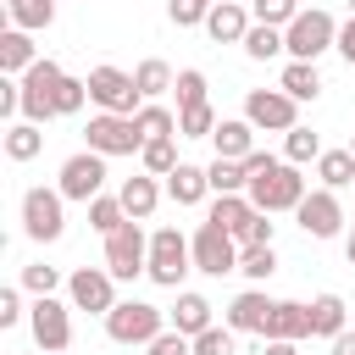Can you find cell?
Returning a JSON list of instances; mask_svg holds the SVG:
<instances>
[{"label":"cell","instance_id":"1","mask_svg":"<svg viewBox=\"0 0 355 355\" xmlns=\"http://www.w3.org/2000/svg\"><path fill=\"white\" fill-rule=\"evenodd\" d=\"M244 194H250V205H255V211H266V216H272V211H300V200H305L311 189H305V178H300V166H294V161H272L266 172H255V178H250V189H244Z\"/></svg>","mask_w":355,"mask_h":355},{"label":"cell","instance_id":"2","mask_svg":"<svg viewBox=\"0 0 355 355\" xmlns=\"http://www.w3.org/2000/svg\"><path fill=\"white\" fill-rule=\"evenodd\" d=\"M333 44H338V22H333V11H322V6L300 11V17L283 28V50H288V61H316V55L333 50Z\"/></svg>","mask_w":355,"mask_h":355},{"label":"cell","instance_id":"3","mask_svg":"<svg viewBox=\"0 0 355 355\" xmlns=\"http://www.w3.org/2000/svg\"><path fill=\"white\" fill-rule=\"evenodd\" d=\"M105 333L116 344H155L166 333V311L150 300H116V311L105 316Z\"/></svg>","mask_w":355,"mask_h":355},{"label":"cell","instance_id":"4","mask_svg":"<svg viewBox=\"0 0 355 355\" xmlns=\"http://www.w3.org/2000/svg\"><path fill=\"white\" fill-rule=\"evenodd\" d=\"M105 272H111L116 283H133L139 272H150V239H144V227H139L133 216L105 239Z\"/></svg>","mask_w":355,"mask_h":355},{"label":"cell","instance_id":"5","mask_svg":"<svg viewBox=\"0 0 355 355\" xmlns=\"http://www.w3.org/2000/svg\"><path fill=\"white\" fill-rule=\"evenodd\" d=\"M194 266V250H189V239L178 233V227H155L150 233V283H161V288H178L183 283V272Z\"/></svg>","mask_w":355,"mask_h":355},{"label":"cell","instance_id":"6","mask_svg":"<svg viewBox=\"0 0 355 355\" xmlns=\"http://www.w3.org/2000/svg\"><path fill=\"white\" fill-rule=\"evenodd\" d=\"M89 100L100 111H111V116H139V105H144L133 72H122V67H94L89 72Z\"/></svg>","mask_w":355,"mask_h":355},{"label":"cell","instance_id":"7","mask_svg":"<svg viewBox=\"0 0 355 355\" xmlns=\"http://www.w3.org/2000/svg\"><path fill=\"white\" fill-rule=\"evenodd\" d=\"M61 78H67V72H61L50 55H39V61L22 72V122H39V128H44V122L55 116V83H61Z\"/></svg>","mask_w":355,"mask_h":355},{"label":"cell","instance_id":"8","mask_svg":"<svg viewBox=\"0 0 355 355\" xmlns=\"http://www.w3.org/2000/svg\"><path fill=\"white\" fill-rule=\"evenodd\" d=\"M244 122L255 133H288V128H300V100H288L283 89H250L244 94Z\"/></svg>","mask_w":355,"mask_h":355},{"label":"cell","instance_id":"9","mask_svg":"<svg viewBox=\"0 0 355 355\" xmlns=\"http://www.w3.org/2000/svg\"><path fill=\"white\" fill-rule=\"evenodd\" d=\"M22 233L33 244H55L67 233V211H61V189H28L22 194Z\"/></svg>","mask_w":355,"mask_h":355},{"label":"cell","instance_id":"10","mask_svg":"<svg viewBox=\"0 0 355 355\" xmlns=\"http://www.w3.org/2000/svg\"><path fill=\"white\" fill-rule=\"evenodd\" d=\"M28 327H33V344H39L44 355H61V349L72 344V305H61L55 294H39V300L28 305Z\"/></svg>","mask_w":355,"mask_h":355},{"label":"cell","instance_id":"11","mask_svg":"<svg viewBox=\"0 0 355 355\" xmlns=\"http://www.w3.org/2000/svg\"><path fill=\"white\" fill-rule=\"evenodd\" d=\"M83 139H89V150H94V155H139V150H144L139 122H133V116H111V111L89 116Z\"/></svg>","mask_w":355,"mask_h":355},{"label":"cell","instance_id":"12","mask_svg":"<svg viewBox=\"0 0 355 355\" xmlns=\"http://www.w3.org/2000/svg\"><path fill=\"white\" fill-rule=\"evenodd\" d=\"M67 300L72 311H89V316H111L116 311V277L105 266H78L67 277Z\"/></svg>","mask_w":355,"mask_h":355},{"label":"cell","instance_id":"13","mask_svg":"<svg viewBox=\"0 0 355 355\" xmlns=\"http://www.w3.org/2000/svg\"><path fill=\"white\" fill-rule=\"evenodd\" d=\"M189 250H194V272H205V277L239 272V239L222 233L216 222H200V233L189 239Z\"/></svg>","mask_w":355,"mask_h":355},{"label":"cell","instance_id":"14","mask_svg":"<svg viewBox=\"0 0 355 355\" xmlns=\"http://www.w3.org/2000/svg\"><path fill=\"white\" fill-rule=\"evenodd\" d=\"M61 200H100V189H105V155H94V150H78V155H67L61 161Z\"/></svg>","mask_w":355,"mask_h":355},{"label":"cell","instance_id":"15","mask_svg":"<svg viewBox=\"0 0 355 355\" xmlns=\"http://www.w3.org/2000/svg\"><path fill=\"white\" fill-rule=\"evenodd\" d=\"M294 222L305 227V239H333V233L344 227V205H338V194H333V189H311V194L300 200Z\"/></svg>","mask_w":355,"mask_h":355},{"label":"cell","instance_id":"16","mask_svg":"<svg viewBox=\"0 0 355 355\" xmlns=\"http://www.w3.org/2000/svg\"><path fill=\"white\" fill-rule=\"evenodd\" d=\"M255 205H250V194H216V205H211V216L205 222H216L222 233H233L239 239V250L250 244V233H255Z\"/></svg>","mask_w":355,"mask_h":355},{"label":"cell","instance_id":"17","mask_svg":"<svg viewBox=\"0 0 355 355\" xmlns=\"http://www.w3.org/2000/svg\"><path fill=\"white\" fill-rule=\"evenodd\" d=\"M255 28V17L239 6V0H216L211 6V17H205V33L216 39V44H244V33Z\"/></svg>","mask_w":355,"mask_h":355},{"label":"cell","instance_id":"18","mask_svg":"<svg viewBox=\"0 0 355 355\" xmlns=\"http://www.w3.org/2000/svg\"><path fill=\"white\" fill-rule=\"evenodd\" d=\"M272 294H261V288H244L233 305H227V327L233 333H266V322H272Z\"/></svg>","mask_w":355,"mask_h":355},{"label":"cell","instance_id":"19","mask_svg":"<svg viewBox=\"0 0 355 355\" xmlns=\"http://www.w3.org/2000/svg\"><path fill=\"white\" fill-rule=\"evenodd\" d=\"M116 200H122V211H128L133 222H150V216H155V205H161V183H155L150 172H139V178H122Z\"/></svg>","mask_w":355,"mask_h":355},{"label":"cell","instance_id":"20","mask_svg":"<svg viewBox=\"0 0 355 355\" xmlns=\"http://www.w3.org/2000/svg\"><path fill=\"white\" fill-rule=\"evenodd\" d=\"M261 338H288V344L311 338V305H300V300H277V305H272V322H266Z\"/></svg>","mask_w":355,"mask_h":355},{"label":"cell","instance_id":"21","mask_svg":"<svg viewBox=\"0 0 355 355\" xmlns=\"http://www.w3.org/2000/svg\"><path fill=\"white\" fill-rule=\"evenodd\" d=\"M211 144H216L222 161H244V155H255V128L244 116H222L216 133H211Z\"/></svg>","mask_w":355,"mask_h":355},{"label":"cell","instance_id":"22","mask_svg":"<svg viewBox=\"0 0 355 355\" xmlns=\"http://www.w3.org/2000/svg\"><path fill=\"white\" fill-rule=\"evenodd\" d=\"M172 327H178L183 338H200L205 327H216V322H211V300H205V294H194V288H183V294H178V305H172Z\"/></svg>","mask_w":355,"mask_h":355},{"label":"cell","instance_id":"23","mask_svg":"<svg viewBox=\"0 0 355 355\" xmlns=\"http://www.w3.org/2000/svg\"><path fill=\"white\" fill-rule=\"evenodd\" d=\"M33 61H39V50H33V33H22V28H6V33H0V72H6V78H22Z\"/></svg>","mask_w":355,"mask_h":355},{"label":"cell","instance_id":"24","mask_svg":"<svg viewBox=\"0 0 355 355\" xmlns=\"http://www.w3.org/2000/svg\"><path fill=\"white\" fill-rule=\"evenodd\" d=\"M166 194H172L178 205H200V200L211 194V178H205V166H189V161H178V172L166 178Z\"/></svg>","mask_w":355,"mask_h":355},{"label":"cell","instance_id":"25","mask_svg":"<svg viewBox=\"0 0 355 355\" xmlns=\"http://www.w3.org/2000/svg\"><path fill=\"white\" fill-rule=\"evenodd\" d=\"M344 316H349V305L338 294H316L311 300V338H338L344 333Z\"/></svg>","mask_w":355,"mask_h":355},{"label":"cell","instance_id":"26","mask_svg":"<svg viewBox=\"0 0 355 355\" xmlns=\"http://www.w3.org/2000/svg\"><path fill=\"white\" fill-rule=\"evenodd\" d=\"M277 89H283L288 100H316V94H322V72H316V61H288Z\"/></svg>","mask_w":355,"mask_h":355},{"label":"cell","instance_id":"27","mask_svg":"<svg viewBox=\"0 0 355 355\" xmlns=\"http://www.w3.org/2000/svg\"><path fill=\"white\" fill-rule=\"evenodd\" d=\"M6 11H11V28L22 33H44L55 22V0H6Z\"/></svg>","mask_w":355,"mask_h":355},{"label":"cell","instance_id":"28","mask_svg":"<svg viewBox=\"0 0 355 355\" xmlns=\"http://www.w3.org/2000/svg\"><path fill=\"white\" fill-rule=\"evenodd\" d=\"M133 83H139V94H144V105H150V100H161L178 78H172V67H166L161 55H150V61H139V67H133Z\"/></svg>","mask_w":355,"mask_h":355},{"label":"cell","instance_id":"29","mask_svg":"<svg viewBox=\"0 0 355 355\" xmlns=\"http://www.w3.org/2000/svg\"><path fill=\"white\" fill-rule=\"evenodd\" d=\"M0 144H6V155H11V161H33V155L44 150V133H39V122H11Z\"/></svg>","mask_w":355,"mask_h":355},{"label":"cell","instance_id":"30","mask_svg":"<svg viewBox=\"0 0 355 355\" xmlns=\"http://www.w3.org/2000/svg\"><path fill=\"white\" fill-rule=\"evenodd\" d=\"M316 178H322V189H344V183H355V155H349V144H344V150H322Z\"/></svg>","mask_w":355,"mask_h":355},{"label":"cell","instance_id":"31","mask_svg":"<svg viewBox=\"0 0 355 355\" xmlns=\"http://www.w3.org/2000/svg\"><path fill=\"white\" fill-rule=\"evenodd\" d=\"M205 178H211V194H244L250 189V172H244V161H211L205 166Z\"/></svg>","mask_w":355,"mask_h":355},{"label":"cell","instance_id":"32","mask_svg":"<svg viewBox=\"0 0 355 355\" xmlns=\"http://www.w3.org/2000/svg\"><path fill=\"white\" fill-rule=\"evenodd\" d=\"M133 122H139L144 144H150V139H178V116H172L166 105H155V100H150V105H139V116H133Z\"/></svg>","mask_w":355,"mask_h":355},{"label":"cell","instance_id":"33","mask_svg":"<svg viewBox=\"0 0 355 355\" xmlns=\"http://www.w3.org/2000/svg\"><path fill=\"white\" fill-rule=\"evenodd\" d=\"M239 272H244L250 283H266V277L277 272V250H272V244H244V250H239Z\"/></svg>","mask_w":355,"mask_h":355},{"label":"cell","instance_id":"34","mask_svg":"<svg viewBox=\"0 0 355 355\" xmlns=\"http://www.w3.org/2000/svg\"><path fill=\"white\" fill-rule=\"evenodd\" d=\"M283 161H294V166L322 161V139H316L311 128H288V133H283Z\"/></svg>","mask_w":355,"mask_h":355},{"label":"cell","instance_id":"35","mask_svg":"<svg viewBox=\"0 0 355 355\" xmlns=\"http://www.w3.org/2000/svg\"><path fill=\"white\" fill-rule=\"evenodd\" d=\"M139 161H144L150 178H172V172H178V144H172V139H150V144L139 150Z\"/></svg>","mask_w":355,"mask_h":355},{"label":"cell","instance_id":"36","mask_svg":"<svg viewBox=\"0 0 355 355\" xmlns=\"http://www.w3.org/2000/svg\"><path fill=\"white\" fill-rule=\"evenodd\" d=\"M128 222V211H122V200H111V194H100V200H89V227L100 233V239H111L116 227Z\"/></svg>","mask_w":355,"mask_h":355},{"label":"cell","instance_id":"37","mask_svg":"<svg viewBox=\"0 0 355 355\" xmlns=\"http://www.w3.org/2000/svg\"><path fill=\"white\" fill-rule=\"evenodd\" d=\"M283 50V28H266V22H255L250 33H244V55L250 61H272Z\"/></svg>","mask_w":355,"mask_h":355},{"label":"cell","instance_id":"38","mask_svg":"<svg viewBox=\"0 0 355 355\" xmlns=\"http://www.w3.org/2000/svg\"><path fill=\"white\" fill-rule=\"evenodd\" d=\"M211 133H216V111H211V100L194 105V111H178V139H211Z\"/></svg>","mask_w":355,"mask_h":355},{"label":"cell","instance_id":"39","mask_svg":"<svg viewBox=\"0 0 355 355\" xmlns=\"http://www.w3.org/2000/svg\"><path fill=\"white\" fill-rule=\"evenodd\" d=\"M89 100V78H61L55 83V116H78Z\"/></svg>","mask_w":355,"mask_h":355},{"label":"cell","instance_id":"40","mask_svg":"<svg viewBox=\"0 0 355 355\" xmlns=\"http://www.w3.org/2000/svg\"><path fill=\"white\" fill-rule=\"evenodd\" d=\"M172 89H178V111H194V105H205V72H200V67H183Z\"/></svg>","mask_w":355,"mask_h":355},{"label":"cell","instance_id":"41","mask_svg":"<svg viewBox=\"0 0 355 355\" xmlns=\"http://www.w3.org/2000/svg\"><path fill=\"white\" fill-rule=\"evenodd\" d=\"M250 17H255V22H266V28H288V22L300 17V0H255V6H250Z\"/></svg>","mask_w":355,"mask_h":355},{"label":"cell","instance_id":"42","mask_svg":"<svg viewBox=\"0 0 355 355\" xmlns=\"http://www.w3.org/2000/svg\"><path fill=\"white\" fill-rule=\"evenodd\" d=\"M166 17H172L178 28H205L211 6H205V0H166Z\"/></svg>","mask_w":355,"mask_h":355},{"label":"cell","instance_id":"43","mask_svg":"<svg viewBox=\"0 0 355 355\" xmlns=\"http://www.w3.org/2000/svg\"><path fill=\"white\" fill-rule=\"evenodd\" d=\"M55 283H61L55 266H44V261H39V266H22V288H28V294H55Z\"/></svg>","mask_w":355,"mask_h":355},{"label":"cell","instance_id":"44","mask_svg":"<svg viewBox=\"0 0 355 355\" xmlns=\"http://www.w3.org/2000/svg\"><path fill=\"white\" fill-rule=\"evenodd\" d=\"M194 355H233V327H205L194 338Z\"/></svg>","mask_w":355,"mask_h":355},{"label":"cell","instance_id":"45","mask_svg":"<svg viewBox=\"0 0 355 355\" xmlns=\"http://www.w3.org/2000/svg\"><path fill=\"white\" fill-rule=\"evenodd\" d=\"M144 349H150V355H194V338H183L178 327H166V333H161L155 344H144Z\"/></svg>","mask_w":355,"mask_h":355},{"label":"cell","instance_id":"46","mask_svg":"<svg viewBox=\"0 0 355 355\" xmlns=\"http://www.w3.org/2000/svg\"><path fill=\"white\" fill-rule=\"evenodd\" d=\"M17 322H22V294L0 288V327H17Z\"/></svg>","mask_w":355,"mask_h":355},{"label":"cell","instance_id":"47","mask_svg":"<svg viewBox=\"0 0 355 355\" xmlns=\"http://www.w3.org/2000/svg\"><path fill=\"white\" fill-rule=\"evenodd\" d=\"M333 50H338V55H344V61L355 67V17H349V22L338 28V44H333Z\"/></svg>","mask_w":355,"mask_h":355},{"label":"cell","instance_id":"48","mask_svg":"<svg viewBox=\"0 0 355 355\" xmlns=\"http://www.w3.org/2000/svg\"><path fill=\"white\" fill-rule=\"evenodd\" d=\"M261 355H300V344H288V338H266Z\"/></svg>","mask_w":355,"mask_h":355},{"label":"cell","instance_id":"49","mask_svg":"<svg viewBox=\"0 0 355 355\" xmlns=\"http://www.w3.org/2000/svg\"><path fill=\"white\" fill-rule=\"evenodd\" d=\"M333 355H355V333H349V327L333 338Z\"/></svg>","mask_w":355,"mask_h":355},{"label":"cell","instance_id":"50","mask_svg":"<svg viewBox=\"0 0 355 355\" xmlns=\"http://www.w3.org/2000/svg\"><path fill=\"white\" fill-rule=\"evenodd\" d=\"M344 255H349V266H355V227H349V244H344Z\"/></svg>","mask_w":355,"mask_h":355},{"label":"cell","instance_id":"51","mask_svg":"<svg viewBox=\"0 0 355 355\" xmlns=\"http://www.w3.org/2000/svg\"><path fill=\"white\" fill-rule=\"evenodd\" d=\"M349 155H355V133H349Z\"/></svg>","mask_w":355,"mask_h":355},{"label":"cell","instance_id":"52","mask_svg":"<svg viewBox=\"0 0 355 355\" xmlns=\"http://www.w3.org/2000/svg\"><path fill=\"white\" fill-rule=\"evenodd\" d=\"M349 17H355V0H349Z\"/></svg>","mask_w":355,"mask_h":355},{"label":"cell","instance_id":"53","mask_svg":"<svg viewBox=\"0 0 355 355\" xmlns=\"http://www.w3.org/2000/svg\"><path fill=\"white\" fill-rule=\"evenodd\" d=\"M205 6H216V0H205Z\"/></svg>","mask_w":355,"mask_h":355}]
</instances>
